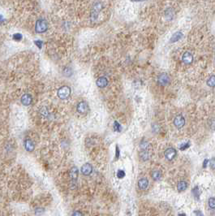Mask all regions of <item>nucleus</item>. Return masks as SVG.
<instances>
[{
  "instance_id": "9b49d317",
  "label": "nucleus",
  "mask_w": 215,
  "mask_h": 216,
  "mask_svg": "<svg viewBox=\"0 0 215 216\" xmlns=\"http://www.w3.org/2000/svg\"><path fill=\"white\" fill-rule=\"evenodd\" d=\"M108 84V80L106 77H100L97 80V85L99 88H104Z\"/></svg>"
},
{
  "instance_id": "f3484780",
  "label": "nucleus",
  "mask_w": 215,
  "mask_h": 216,
  "mask_svg": "<svg viewBox=\"0 0 215 216\" xmlns=\"http://www.w3.org/2000/svg\"><path fill=\"white\" fill-rule=\"evenodd\" d=\"M182 33H175L174 35H173V37H171V42H175L178 41L179 39H180L181 37H182Z\"/></svg>"
},
{
  "instance_id": "ddd939ff",
  "label": "nucleus",
  "mask_w": 215,
  "mask_h": 216,
  "mask_svg": "<svg viewBox=\"0 0 215 216\" xmlns=\"http://www.w3.org/2000/svg\"><path fill=\"white\" fill-rule=\"evenodd\" d=\"M70 175L72 181L75 182V180L77 179V176H78V169L76 168L75 167H73L71 169Z\"/></svg>"
},
{
  "instance_id": "39448f33",
  "label": "nucleus",
  "mask_w": 215,
  "mask_h": 216,
  "mask_svg": "<svg viewBox=\"0 0 215 216\" xmlns=\"http://www.w3.org/2000/svg\"><path fill=\"white\" fill-rule=\"evenodd\" d=\"M176 156V150L174 148H168L165 151V158L167 160H172Z\"/></svg>"
},
{
  "instance_id": "f257e3e1",
  "label": "nucleus",
  "mask_w": 215,
  "mask_h": 216,
  "mask_svg": "<svg viewBox=\"0 0 215 216\" xmlns=\"http://www.w3.org/2000/svg\"><path fill=\"white\" fill-rule=\"evenodd\" d=\"M71 94V89L68 86H63L58 90V96L61 99L67 98Z\"/></svg>"
},
{
  "instance_id": "1a4fd4ad",
  "label": "nucleus",
  "mask_w": 215,
  "mask_h": 216,
  "mask_svg": "<svg viewBox=\"0 0 215 216\" xmlns=\"http://www.w3.org/2000/svg\"><path fill=\"white\" fill-rule=\"evenodd\" d=\"M21 102L23 105L28 106L32 103V96L30 94H24L21 98Z\"/></svg>"
},
{
  "instance_id": "6e6552de",
  "label": "nucleus",
  "mask_w": 215,
  "mask_h": 216,
  "mask_svg": "<svg viewBox=\"0 0 215 216\" xmlns=\"http://www.w3.org/2000/svg\"><path fill=\"white\" fill-rule=\"evenodd\" d=\"M193 60V56L190 52H185L183 54V62L186 64L192 63Z\"/></svg>"
},
{
  "instance_id": "dca6fc26",
  "label": "nucleus",
  "mask_w": 215,
  "mask_h": 216,
  "mask_svg": "<svg viewBox=\"0 0 215 216\" xmlns=\"http://www.w3.org/2000/svg\"><path fill=\"white\" fill-rule=\"evenodd\" d=\"M140 158L143 161H146L150 158V154L148 153V151L146 150H142V151L140 153Z\"/></svg>"
},
{
  "instance_id": "20e7f679",
  "label": "nucleus",
  "mask_w": 215,
  "mask_h": 216,
  "mask_svg": "<svg viewBox=\"0 0 215 216\" xmlns=\"http://www.w3.org/2000/svg\"><path fill=\"white\" fill-rule=\"evenodd\" d=\"M89 111V105L87 104L85 102H81L78 105H77V111L81 114H87Z\"/></svg>"
},
{
  "instance_id": "393cba45",
  "label": "nucleus",
  "mask_w": 215,
  "mask_h": 216,
  "mask_svg": "<svg viewBox=\"0 0 215 216\" xmlns=\"http://www.w3.org/2000/svg\"><path fill=\"white\" fill-rule=\"evenodd\" d=\"M209 163H210V167L213 170H215V158H212Z\"/></svg>"
},
{
  "instance_id": "b1692460",
  "label": "nucleus",
  "mask_w": 215,
  "mask_h": 216,
  "mask_svg": "<svg viewBox=\"0 0 215 216\" xmlns=\"http://www.w3.org/2000/svg\"><path fill=\"white\" fill-rule=\"evenodd\" d=\"M114 130L117 132H119L121 130V126L118 122H114Z\"/></svg>"
},
{
  "instance_id": "9d476101",
  "label": "nucleus",
  "mask_w": 215,
  "mask_h": 216,
  "mask_svg": "<svg viewBox=\"0 0 215 216\" xmlns=\"http://www.w3.org/2000/svg\"><path fill=\"white\" fill-rule=\"evenodd\" d=\"M149 185V180L146 179V178H141V179H139L138 181V187L139 189L141 190H145L147 189Z\"/></svg>"
},
{
  "instance_id": "7ed1b4c3",
  "label": "nucleus",
  "mask_w": 215,
  "mask_h": 216,
  "mask_svg": "<svg viewBox=\"0 0 215 216\" xmlns=\"http://www.w3.org/2000/svg\"><path fill=\"white\" fill-rule=\"evenodd\" d=\"M170 81H171V79H170L169 76L166 73L161 74L157 77V82L161 85H163V86L167 85V84L170 83Z\"/></svg>"
},
{
  "instance_id": "412c9836",
  "label": "nucleus",
  "mask_w": 215,
  "mask_h": 216,
  "mask_svg": "<svg viewBox=\"0 0 215 216\" xmlns=\"http://www.w3.org/2000/svg\"><path fill=\"white\" fill-rule=\"evenodd\" d=\"M117 176H118V179H123L124 176H125V172L123 170H118V172H117Z\"/></svg>"
},
{
  "instance_id": "0eeeda50",
  "label": "nucleus",
  "mask_w": 215,
  "mask_h": 216,
  "mask_svg": "<svg viewBox=\"0 0 215 216\" xmlns=\"http://www.w3.org/2000/svg\"><path fill=\"white\" fill-rule=\"evenodd\" d=\"M92 171H93V167L89 163L84 164L83 167H81V172L85 175H89L91 174Z\"/></svg>"
},
{
  "instance_id": "423d86ee",
  "label": "nucleus",
  "mask_w": 215,
  "mask_h": 216,
  "mask_svg": "<svg viewBox=\"0 0 215 216\" xmlns=\"http://www.w3.org/2000/svg\"><path fill=\"white\" fill-rule=\"evenodd\" d=\"M184 124H185V120H184V118L181 115L177 116L175 118V120H174V124L178 128H182L184 125Z\"/></svg>"
},
{
  "instance_id": "c756f323",
  "label": "nucleus",
  "mask_w": 215,
  "mask_h": 216,
  "mask_svg": "<svg viewBox=\"0 0 215 216\" xmlns=\"http://www.w3.org/2000/svg\"><path fill=\"white\" fill-rule=\"evenodd\" d=\"M4 21V19H3V17L2 15H0V24L2 23V22H3Z\"/></svg>"
},
{
  "instance_id": "a878e982",
  "label": "nucleus",
  "mask_w": 215,
  "mask_h": 216,
  "mask_svg": "<svg viewBox=\"0 0 215 216\" xmlns=\"http://www.w3.org/2000/svg\"><path fill=\"white\" fill-rule=\"evenodd\" d=\"M189 146H190V143L187 142L186 144H184V145H183V146H181V147H180V150H183L187 149V148H188Z\"/></svg>"
},
{
  "instance_id": "cd10ccee",
  "label": "nucleus",
  "mask_w": 215,
  "mask_h": 216,
  "mask_svg": "<svg viewBox=\"0 0 215 216\" xmlns=\"http://www.w3.org/2000/svg\"><path fill=\"white\" fill-rule=\"evenodd\" d=\"M210 161L208 160V159H204V161L203 162V167H206V166H207V164L209 163Z\"/></svg>"
},
{
  "instance_id": "f8f14e48",
  "label": "nucleus",
  "mask_w": 215,
  "mask_h": 216,
  "mask_svg": "<svg viewBox=\"0 0 215 216\" xmlns=\"http://www.w3.org/2000/svg\"><path fill=\"white\" fill-rule=\"evenodd\" d=\"M24 147L26 149V150L31 152L34 150V144L32 142V140L30 139H27L25 142H24Z\"/></svg>"
},
{
  "instance_id": "bb28decb",
  "label": "nucleus",
  "mask_w": 215,
  "mask_h": 216,
  "mask_svg": "<svg viewBox=\"0 0 215 216\" xmlns=\"http://www.w3.org/2000/svg\"><path fill=\"white\" fill-rule=\"evenodd\" d=\"M35 44L37 45V47H38L40 48H42V41H40V40H38V41H35Z\"/></svg>"
},
{
  "instance_id": "f03ea898",
  "label": "nucleus",
  "mask_w": 215,
  "mask_h": 216,
  "mask_svg": "<svg viewBox=\"0 0 215 216\" xmlns=\"http://www.w3.org/2000/svg\"><path fill=\"white\" fill-rule=\"evenodd\" d=\"M48 29V24L45 20H39L36 23L35 29L37 33H44Z\"/></svg>"
},
{
  "instance_id": "aec40b11",
  "label": "nucleus",
  "mask_w": 215,
  "mask_h": 216,
  "mask_svg": "<svg viewBox=\"0 0 215 216\" xmlns=\"http://www.w3.org/2000/svg\"><path fill=\"white\" fill-rule=\"evenodd\" d=\"M140 146V148H141L142 150H147V149H148V146H150V145L148 144L147 142H145V141L141 142Z\"/></svg>"
},
{
  "instance_id": "c85d7f7f",
  "label": "nucleus",
  "mask_w": 215,
  "mask_h": 216,
  "mask_svg": "<svg viewBox=\"0 0 215 216\" xmlns=\"http://www.w3.org/2000/svg\"><path fill=\"white\" fill-rule=\"evenodd\" d=\"M119 157V149L118 146H116V158H118Z\"/></svg>"
},
{
  "instance_id": "6ab92c4d",
  "label": "nucleus",
  "mask_w": 215,
  "mask_h": 216,
  "mask_svg": "<svg viewBox=\"0 0 215 216\" xmlns=\"http://www.w3.org/2000/svg\"><path fill=\"white\" fill-rule=\"evenodd\" d=\"M209 206L211 209L215 208V197H211L209 200Z\"/></svg>"
},
{
  "instance_id": "2eb2a0df",
  "label": "nucleus",
  "mask_w": 215,
  "mask_h": 216,
  "mask_svg": "<svg viewBox=\"0 0 215 216\" xmlns=\"http://www.w3.org/2000/svg\"><path fill=\"white\" fill-rule=\"evenodd\" d=\"M151 176H152V178L154 179V180H158V179H161V171H157V170H155V171H152Z\"/></svg>"
},
{
  "instance_id": "4468645a",
  "label": "nucleus",
  "mask_w": 215,
  "mask_h": 216,
  "mask_svg": "<svg viewBox=\"0 0 215 216\" xmlns=\"http://www.w3.org/2000/svg\"><path fill=\"white\" fill-rule=\"evenodd\" d=\"M187 188H188V184L185 181H179L178 183L177 189L179 192H183L187 189Z\"/></svg>"
},
{
  "instance_id": "5701e85b",
  "label": "nucleus",
  "mask_w": 215,
  "mask_h": 216,
  "mask_svg": "<svg viewBox=\"0 0 215 216\" xmlns=\"http://www.w3.org/2000/svg\"><path fill=\"white\" fill-rule=\"evenodd\" d=\"M193 194L195 196V197L196 198H197V199H199V191H198V187H196L193 190Z\"/></svg>"
},
{
  "instance_id": "4be33fe9",
  "label": "nucleus",
  "mask_w": 215,
  "mask_h": 216,
  "mask_svg": "<svg viewBox=\"0 0 215 216\" xmlns=\"http://www.w3.org/2000/svg\"><path fill=\"white\" fill-rule=\"evenodd\" d=\"M22 37H23V36H22L21 33H15L13 35V39L16 40V41H21Z\"/></svg>"
},
{
  "instance_id": "a211bd4d",
  "label": "nucleus",
  "mask_w": 215,
  "mask_h": 216,
  "mask_svg": "<svg viewBox=\"0 0 215 216\" xmlns=\"http://www.w3.org/2000/svg\"><path fill=\"white\" fill-rule=\"evenodd\" d=\"M207 84L210 87H215V76H212L207 81Z\"/></svg>"
}]
</instances>
